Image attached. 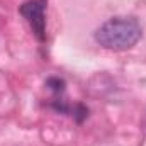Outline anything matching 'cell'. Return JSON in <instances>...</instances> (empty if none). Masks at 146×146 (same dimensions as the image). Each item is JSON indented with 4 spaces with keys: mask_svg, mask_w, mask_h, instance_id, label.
Returning a JSON list of instances; mask_svg holds the SVG:
<instances>
[{
    "mask_svg": "<svg viewBox=\"0 0 146 146\" xmlns=\"http://www.w3.org/2000/svg\"><path fill=\"white\" fill-rule=\"evenodd\" d=\"M48 87H49L53 92L60 94V92L65 90V82L60 80V78H49V80H48Z\"/></svg>",
    "mask_w": 146,
    "mask_h": 146,
    "instance_id": "3",
    "label": "cell"
},
{
    "mask_svg": "<svg viewBox=\"0 0 146 146\" xmlns=\"http://www.w3.org/2000/svg\"><path fill=\"white\" fill-rule=\"evenodd\" d=\"M143 34L139 22L133 17H112L95 31V41L110 51L131 49Z\"/></svg>",
    "mask_w": 146,
    "mask_h": 146,
    "instance_id": "1",
    "label": "cell"
},
{
    "mask_svg": "<svg viewBox=\"0 0 146 146\" xmlns=\"http://www.w3.org/2000/svg\"><path fill=\"white\" fill-rule=\"evenodd\" d=\"M44 9H46V0H27L26 3L21 5L19 12L21 15L27 21L31 26L34 36L39 41L46 39V19H44Z\"/></svg>",
    "mask_w": 146,
    "mask_h": 146,
    "instance_id": "2",
    "label": "cell"
}]
</instances>
